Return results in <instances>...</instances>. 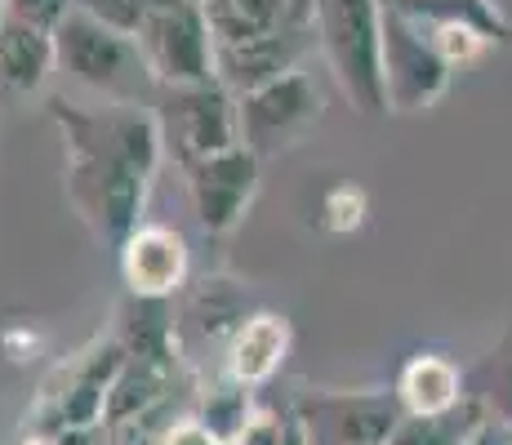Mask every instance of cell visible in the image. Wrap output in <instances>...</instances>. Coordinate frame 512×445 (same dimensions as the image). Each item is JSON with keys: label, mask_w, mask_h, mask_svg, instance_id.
Returning <instances> with one entry per match:
<instances>
[{"label": "cell", "mask_w": 512, "mask_h": 445, "mask_svg": "<svg viewBox=\"0 0 512 445\" xmlns=\"http://www.w3.org/2000/svg\"><path fill=\"white\" fill-rule=\"evenodd\" d=\"M49 116L63 138V187L72 210L103 245L121 250L147 223V192L161 170L165 138L152 107L98 103L81 107L54 98Z\"/></svg>", "instance_id": "6da1fadb"}, {"label": "cell", "mask_w": 512, "mask_h": 445, "mask_svg": "<svg viewBox=\"0 0 512 445\" xmlns=\"http://www.w3.org/2000/svg\"><path fill=\"white\" fill-rule=\"evenodd\" d=\"M54 49H58V72H67L76 85L98 94L103 103L152 107L156 94H161L134 36L112 32V27H103L81 9H67V18L54 27Z\"/></svg>", "instance_id": "7a4b0ae2"}, {"label": "cell", "mask_w": 512, "mask_h": 445, "mask_svg": "<svg viewBox=\"0 0 512 445\" xmlns=\"http://www.w3.org/2000/svg\"><path fill=\"white\" fill-rule=\"evenodd\" d=\"M317 49L357 116H388L383 0H317Z\"/></svg>", "instance_id": "3957f363"}, {"label": "cell", "mask_w": 512, "mask_h": 445, "mask_svg": "<svg viewBox=\"0 0 512 445\" xmlns=\"http://www.w3.org/2000/svg\"><path fill=\"white\" fill-rule=\"evenodd\" d=\"M134 45L161 89L219 81V49H214L201 0H152L134 32Z\"/></svg>", "instance_id": "277c9868"}, {"label": "cell", "mask_w": 512, "mask_h": 445, "mask_svg": "<svg viewBox=\"0 0 512 445\" xmlns=\"http://www.w3.org/2000/svg\"><path fill=\"white\" fill-rule=\"evenodd\" d=\"M121 365H125V348L116 343V334L90 343V348L76 352L67 365H58V370L45 379L41 397H36L32 432L63 437V432H94V428H103L107 392H112Z\"/></svg>", "instance_id": "5b68a950"}, {"label": "cell", "mask_w": 512, "mask_h": 445, "mask_svg": "<svg viewBox=\"0 0 512 445\" xmlns=\"http://www.w3.org/2000/svg\"><path fill=\"white\" fill-rule=\"evenodd\" d=\"M161 125L165 152L179 161V170L241 147V121H236V94L219 81L205 85H170L152 103Z\"/></svg>", "instance_id": "8992f818"}, {"label": "cell", "mask_w": 512, "mask_h": 445, "mask_svg": "<svg viewBox=\"0 0 512 445\" xmlns=\"http://www.w3.org/2000/svg\"><path fill=\"white\" fill-rule=\"evenodd\" d=\"M455 67L437 54L423 23L406 14L397 0H383V94L392 116L428 112L446 98Z\"/></svg>", "instance_id": "52a82bcc"}, {"label": "cell", "mask_w": 512, "mask_h": 445, "mask_svg": "<svg viewBox=\"0 0 512 445\" xmlns=\"http://www.w3.org/2000/svg\"><path fill=\"white\" fill-rule=\"evenodd\" d=\"M290 410L312 445H388L401 423L397 392L383 388H303Z\"/></svg>", "instance_id": "ba28073f"}, {"label": "cell", "mask_w": 512, "mask_h": 445, "mask_svg": "<svg viewBox=\"0 0 512 445\" xmlns=\"http://www.w3.org/2000/svg\"><path fill=\"white\" fill-rule=\"evenodd\" d=\"M321 112H326V103H321V89L308 72H290V76H281V81L236 98L241 143L250 147L259 161L299 147L303 138L321 125Z\"/></svg>", "instance_id": "9c48e42d"}, {"label": "cell", "mask_w": 512, "mask_h": 445, "mask_svg": "<svg viewBox=\"0 0 512 445\" xmlns=\"http://www.w3.org/2000/svg\"><path fill=\"white\" fill-rule=\"evenodd\" d=\"M259 170L263 161L245 143L187 165L183 178H187V201H192L196 223L210 236H228L245 219L254 196H259Z\"/></svg>", "instance_id": "30bf717a"}, {"label": "cell", "mask_w": 512, "mask_h": 445, "mask_svg": "<svg viewBox=\"0 0 512 445\" xmlns=\"http://www.w3.org/2000/svg\"><path fill=\"white\" fill-rule=\"evenodd\" d=\"M308 49H317V0H303L299 14L272 36H259L250 45L219 49V85H228L236 98L281 81L290 72H303Z\"/></svg>", "instance_id": "8fae6325"}, {"label": "cell", "mask_w": 512, "mask_h": 445, "mask_svg": "<svg viewBox=\"0 0 512 445\" xmlns=\"http://www.w3.org/2000/svg\"><path fill=\"white\" fill-rule=\"evenodd\" d=\"M116 259H121V281L134 299H174L187 290L192 250H187V236L179 227L143 223L116 250Z\"/></svg>", "instance_id": "7c38bea8"}, {"label": "cell", "mask_w": 512, "mask_h": 445, "mask_svg": "<svg viewBox=\"0 0 512 445\" xmlns=\"http://www.w3.org/2000/svg\"><path fill=\"white\" fill-rule=\"evenodd\" d=\"M294 330L290 321L277 312H254L245 316V325L228 339L223 348V379L241 383V388H263L268 379H277L285 356H290Z\"/></svg>", "instance_id": "4fadbf2b"}, {"label": "cell", "mask_w": 512, "mask_h": 445, "mask_svg": "<svg viewBox=\"0 0 512 445\" xmlns=\"http://www.w3.org/2000/svg\"><path fill=\"white\" fill-rule=\"evenodd\" d=\"M392 392L401 414H446L468 397V370L446 352H415L401 365Z\"/></svg>", "instance_id": "5bb4252c"}, {"label": "cell", "mask_w": 512, "mask_h": 445, "mask_svg": "<svg viewBox=\"0 0 512 445\" xmlns=\"http://www.w3.org/2000/svg\"><path fill=\"white\" fill-rule=\"evenodd\" d=\"M58 72V49L54 32L41 23L9 14L5 32H0V85L9 94H41L49 85V76Z\"/></svg>", "instance_id": "9a60e30c"}, {"label": "cell", "mask_w": 512, "mask_h": 445, "mask_svg": "<svg viewBox=\"0 0 512 445\" xmlns=\"http://www.w3.org/2000/svg\"><path fill=\"white\" fill-rule=\"evenodd\" d=\"M116 343L125 348V356H143V361H165V365H183L179 356V312L174 299H125L116 308Z\"/></svg>", "instance_id": "2e32d148"}, {"label": "cell", "mask_w": 512, "mask_h": 445, "mask_svg": "<svg viewBox=\"0 0 512 445\" xmlns=\"http://www.w3.org/2000/svg\"><path fill=\"white\" fill-rule=\"evenodd\" d=\"M210 23L214 49L250 45L259 36H272L299 14L303 0H201Z\"/></svg>", "instance_id": "e0dca14e"}, {"label": "cell", "mask_w": 512, "mask_h": 445, "mask_svg": "<svg viewBox=\"0 0 512 445\" xmlns=\"http://www.w3.org/2000/svg\"><path fill=\"white\" fill-rule=\"evenodd\" d=\"M245 316H254L250 294H245L236 281H228V276H205V281L187 294V308L179 316V330L196 325V330H201V339L223 343V348H228V339L245 325Z\"/></svg>", "instance_id": "ac0fdd59"}, {"label": "cell", "mask_w": 512, "mask_h": 445, "mask_svg": "<svg viewBox=\"0 0 512 445\" xmlns=\"http://www.w3.org/2000/svg\"><path fill=\"white\" fill-rule=\"evenodd\" d=\"M423 27H459L481 36L490 49L512 45V18L499 9V0H397Z\"/></svg>", "instance_id": "d6986e66"}, {"label": "cell", "mask_w": 512, "mask_h": 445, "mask_svg": "<svg viewBox=\"0 0 512 445\" xmlns=\"http://www.w3.org/2000/svg\"><path fill=\"white\" fill-rule=\"evenodd\" d=\"M486 419H490L486 405L477 397H464L446 414H401L388 445H468V437Z\"/></svg>", "instance_id": "ffe728a7"}, {"label": "cell", "mask_w": 512, "mask_h": 445, "mask_svg": "<svg viewBox=\"0 0 512 445\" xmlns=\"http://www.w3.org/2000/svg\"><path fill=\"white\" fill-rule=\"evenodd\" d=\"M468 397L486 405L490 419L512 423V316L495 348L481 356L477 365H468Z\"/></svg>", "instance_id": "44dd1931"}, {"label": "cell", "mask_w": 512, "mask_h": 445, "mask_svg": "<svg viewBox=\"0 0 512 445\" xmlns=\"http://www.w3.org/2000/svg\"><path fill=\"white\" fill-rule=\"evenodd\" d=\"M254 392L250 388H241V383H232V379H219L214 388H205V392H196V419L205 423V428L214 432L223 445H228L236 432H241V423L250 419V410H254Z\"/></svg>", "instance_id": "7402d4cb"}, {"label": "cell", "mask_w": 512, "mask_h": 445, "mask_svg": "<svg viewBox=\"0 0 512 445\" xmlns=\"http://www.w3.org/2000/svg\"><path fill=\"white\" fill-rule=\"evenodd\" d=\"M366 214H370L366 187L334 183V187H326V196H321V205H317V227L330 236H348V232H361Z\"/></svg>", "instance_id": "603a6c76"}, {"label": "cell", "mask_w": 512, "mask_h": 445, "mask_svg": "<svg viewBox=\"0 0 512 445\" xmlns=\"http://www.w3.org/2000/svg\"><path fill=\"white\" fill-rule=\"evenodd\" d=\"M285 428H290V401L281 405H254L250 419L241 423V432L228 441V445H281L285 441Z\"/></svg>", "instance_id": "cb8c5ba5"}, {"label": "cell", "mask_w": 512, "mask_h": 445, "mask_svg": "<svg viewBox=\"0 0 512 445\" xmlns=\"http://www.w3.org/2000/svg\"><path fill=\"white\" fill-rule=\"evenodd\" d=\"M161 445H223L219 437H214L210 428H205L196 414H187V419H179L170 432H165V441Z\"/></svg>", "instance_id": "d4e9b609"}, {"label": "cell", "mask_w": 512, "mask_h": 445, "mask_svg": "<svg viewBox=\"0 0 512 445\" xmlns=\"http://www.w3.org/2000/svg\"><path fill=\"white\" fill-rule=\"evenodd\" d=\"M468 445H512V423L486 419V423H481V428L468 437Z\"/></svg>", "instance_id": "484cf974"}, {"label": "cell", "mask_w": 512, "mask_h": 445, "mask_svg": "<svg viewBox=\"0 0 512 445\" xmlns=\"http://www.w3.org/2000/svg\"><path fill=\"white\" fill-rule=\"evenodd\" d=\"M58 441H63V445H112L107 428H94V432H63Z\"/></svg>", "instance_id": "4316f807"}, {"label": "cell", "mask_w": 512, "mask_h": 445, "mask_svg": "<svg viewBox=\"0 0 512 445\" xmlns=\"http://www.w3.org/2000/svg\"><path fill=\"white\" fill-rule=\"evenodd\" d=\"M281 445H312L308 432H303V423L294 419V410H290V428H285V441H281Z\"/></svg>", "instance_id": "83f0119b"}, {"label": "cell", "mask_w": 512, "mask_h": 445, "mask_svg": "<svg viewBox=\"0 0 512 445\" xmlns=\"http://www.w3.org/2000/svg\"><path fill=\"white\" fill-rule=\"evenodd\" d=\"M5 23H9V0H0V32H5Z\"/></svg>", "instance_id": "f1b7e54d"}]
</instances>
